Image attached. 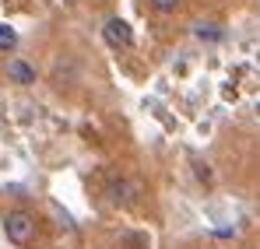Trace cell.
Masks as SVG:
<instances>
[{"mask_svg":"<svg viewBox=\"0 0 260 249\" xmlns=\"http://www.w3.org/2000/svg\"><path fill=\"white\" fill-rule=\"evenodd\" d=\"M4 235L14 242V246H28L36 239V218L28 210H11L4 218Z\"/></svg>","mask_w":260,"mask_h":249,"instance_id":"1","label":"cell"},{"mask_svg":"<svg viewBox=\"0 0 260 249\" xmlns=\"http://www.w3.org/2000/svg\"><path fill=\"white\" fill-rule=\"evenodd\" d=\"M102 39L109 42L113 49H130V46H134V32H130V25L123 18H109V21L102 25Z\"/></svg>","mask_w":260,"mask_h":249,"instance_id":"2","label":"cell"},{"mask_svg":"<svg viewBox=\"0 0 260 249\" xmlns=\"http://www.w3.org/2000/svg\"><path fill=\"white\" fill-rule=\"evenodd\" d=\"M106 190H109V200H113V204H123V207L134 204V183H127V179H116V175H113Z\"/></svg>","mask_w":260,"mask_h":249,"instance_id":"3","label":"cell"},{"mask_svg":"<svg viewBox=\"0 0 260 249\" xmlns=\"http://www.w3.org/2000/svg\"><path fill=\"white\" fill-rule=\"evenodd\" d=\"M7 78L14 84H36V67L25 63V60H11L7 63Z\"/></svg>","mask_w":260,"mask_h":249,"instance_id":"4","label":"cell"},{"mask_svg":"<svg viewBox=\"0 0 260 249\" xmlns=\"http://www.w3.org/2000/svg\"><path fill=\"white\" fill-rule=\"evenodd\" d=\"M193 35H197L201 42H218V39H221V28H218V25H204V21H201V25L193 28Z\"/></svg>","mask_w":260,"mask_h":249,"instance_id":"5","label":"cell"},{"mask_svg":"<svg viewBox=\"0 0 260 249\" xmlns=\"http://www.w3.org/2000/svg\"><path fill=\"white\" fill-rule=\"evenodd\" d=\"M18 46V32L11 28V25H0V49L7 53V49H14Z\"/></svg>","mask_w":260,"mask_h":249,"instance_id":"6","label":"cell"},{"mask_svg":"<svg viewBox=\"0 0 260 249\" xmlns=\"http://www.w3.org/2000/svg\"><path fill=\"white\" fill-rule=\"evenodd\" d=\"M148 4H151L155 11H162V14H173V11L179 7V4H183V0H148Z\"/></svg>","mask_w":260,"mask_h":249,"instance_id":"7","label":"cell"},{"mask_svg":"<svg viewBox=\"0 0 260 249\" xmlns=\"http://www.w3.org/2000/svg\"><path fill=\"white\" fill-rule=\"evenodd\" d=\"M63 4H67V7H74V4H78V0H63Z\"/></svg>","mask_w":260,"mask_h":249,"instance_id":"8","label":"cell"}]
</instances>
